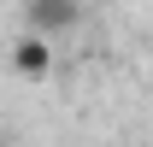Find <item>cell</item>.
<instances>
[{
    "label": "cell",
    "mask_w": 153,
    "mask_h": 147,
    "mask_svg": "<svg viewBox=\"0 0 153 147\" xmlns=\"http://www.w3.org/2000/svg\"><path fill=\"white\" fill-rule=\"evenodd\" d=\"M24 18H30V36L53 41V36H65V30H76L82 6H76V0H24Z\"/></svg>",
    "instance_id": "6da1fadb"
},
{
    "label": "cell",
    "mask_w": 153,
    "mask_h": 147,
    "mask_svg": "<svg viewBox=\"0 0 153 147\" xmlns=\"http://www.w3.org/2000/svg\"><path fill=\"white\" fill-rule=\"evenodd\" d=\"M12 71L30 76V82H41V76L53 71V41H41V36H18V41H12Z\"/></svg>",
    "instance_id": "7a4b0ae2"
}]
</instances>
